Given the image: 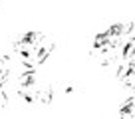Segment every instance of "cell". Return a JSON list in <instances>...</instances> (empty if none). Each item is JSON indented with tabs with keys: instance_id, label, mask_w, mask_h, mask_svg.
Segmentation results:
<instances>
[{
	"instance_id": "1",
	"label": "cell",
	"mask_w": 135,
	"mask_h": 119,
	"mask_svg": "<svg viewBox=\"0 0 135 119\" xmlns=\"http://www.w3.org/2000/svg\"><path fill=\"white\" fill-rule=\"evenodd\" d=\"M135 36V22H121L113 24L101 32L91 44V58L101 66H121L125 46Z\"/></svg>"
},
{
	"instance_id": "2",
	"label": "cell",
	"mask_w": 135,
	"mask_h": 119,
	"mask_svg": "<svg viewBox=\"0 0 135 119\" xmlns=\"http://www.w3.org/2000/svg\"><path fill=\"white\" fill-rule=\"evenodd\" d=\"M54 52V42L44 32H26L14 42V56L26 68L36 70Z\"/></svg>"
},
{
	"instance_id": "3",
	"label": "cell",
	"mask_w": 135,
	"mask_h": 119,
	"mask_svg": "<svg viewBox=\"0 0 135 119\" xmlns=\"http://www.w3.org/2000/svg\"><path fill=\"white\" fill-rule=\"evenodd\" d=\"M16 91L20 99H24L28 105H46L54 97V87H52L50 80L38 73L36 70H30L18 77Z\"/></svg>"
},
{
	"instance_id": "4",
	"label": "cell",
	"mask_w": 135,
	"mask_h": 119,
	"mask_svg": "<svg viewBox=\"0 0 135 119\" xmlns=\"http://www.w3.org/2000/svg\"><path fill=\"white\" fill-rule=\"evenodd\" d=\"M117 80L129 89L131 93H135V58L117 68Z\"/></svg>"
},
{
	"instance_id": "5",
	"label": "cell",
	"mask_w": 135,
	"mask_h": 119,
	"mask_svg": "<svg viewBox=\"0 0 135 119\" xmlns=\"http://www.w3.org/2000/svg\"><path fill=\"white\" fill-rule=\"evenodd\" d=\"M119 119H135V93L121 103V107H119Z\"/></svg>"
},
{
	"instance_id": "6",
	"label": "cell",
	"mask_w": 135,
	"mask_h": 119,
	"mask_svg": "<svg viewBox=\"0 0 135 119\" xmlns=\"http://www.w3.org/2000/svg\"><path fill=\"white\" fill-rule=\"evenodd\" d=\"M8 76H10V66H8V62H6L4 58H0V85L6 83Z\"/></svg>"
},
{
	"instance_id": "7",
	"label": "cell",
	"mask_w": 135,
	"mask_h": 119,
	"mask_svg": "<svg viewBox=\"0 0 135 119\" xmlns=\"http://www.w3.org/2000/svg\"><path fill=\"white\" fill-rule=\"evenodd\" d=\"M6 105H8V95L4 91V85H0V111L4 109Z\"/></svg>"
}]
</instances>
